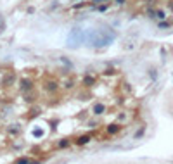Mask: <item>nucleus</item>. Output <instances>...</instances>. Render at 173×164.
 <instances>
[{"mask_svg": "<svg viewBox=\"0 0 173 164\" xmlns=\"http://www.w3.org/2000/svg\"><path fill=\"white\" fill-rule=\"evenodd\" d=\"M16 164H29V163H28V159H24V157H23V159H19Z\"/></svg>", "mask_w": 173, "mask_h": 164, "instance_id": "obj_5", "label": "nucleus"}, {"mask_svg": "<svg viewBox=\"0 0 173 164\" xmlns=\"http://www.w3.org/2000/svg\"><path fill=\"white\" fill-rule=\"evenodd\" d=\"M101 2H109V0H94V3H101Z\"/></svg>", "mask_w": 173, "mask_h": 164, "instance_id": "obj_7", "label": "nucleus"}, {"mask_svg": "<svg viewBox=\"0 0 173 164\" xmlns=\"http://www.w3.org/2000/svg\"><path fill=\"white\" fill-rule=\"evenodd\" d=\"M23 88L28 90V88H29V81H23Z\"/></svg>", "mask_w": 173, "mask_h": 164, "instance_id": "obj_6", "label": "nucleus"}, {"mask_svg": "<svg viewBox=\"0 0 173 164\" xmlns=\"http://www.w3.org/2000/svg\"><path fill=\"white\" fill-rule=\"evenodd\" d=\"M31 164H40V163H31Z\"/></svg>", "mask_w": 173, "mask_h": 164, "instance_id": "obj_9", "label": "nucleus"}, {"mask_svg": "<svg viewBox=\"0 0 173 164\" xmlns=\"http://www.w3.org/2000/svg\"><path fill=\"white\" fill-rule=\"evenodd\" d=\"M88 140H90V137H81V138H78L76 142H78V145H85Z\"/></svg>", "mask_w": 173, "mask_h": 164, "instance_id": "obj_3", "label": "nucleus"}, {"mask_svg": "<svg viewBox=\"0 0 173 164\" xmlns=\"http://www.w3.org/2000/svg\"><path fill=\"white\" fill-rule=\"evenodd\" d=\"M104 109H106V107H104L102 104H97V105L94 107V112H95V114H102V112H104Z\"/></svg>", "mask_w": 173, "mask_h": 164, "instance_id": "obj_1", "label": "nucleus"}, {"mask_svg": "<svg viewBox=\"0 0 173 164\" xmlns=\"http://www.w3.org/2000/svg\"><path fill=\"white\" fill-rule=\"evenodd\" d=\"M116 2H118V3H125V0H116Z\"/></svg>", "mask_w": 173, "mask_h": 164, "instance_id": "obj_8", "label": "nucleus"}, {"mask_svg": "<svg viewBox=\"0 0 173 164\" xmlns=\"http://www.w3.org/2000/svg\"><path fill=\"white\" fill-rule=\"evenodd\" d=\"M107 131H109V133H116V131H118V126H116V125H113V126H109V128H107Z\"/></svg>", "mask_w": 173, "mask_h": 164, "instance_id": "obj_4", "label": "nucleus"}, {"mask_svg": "<svg viewBox=\"0 0 173 164\" xmlns=\"http://www.w3.org/2000/svg\"><path fill=\"white\" fill-rule=\"evenodd\" d=\"M83 83H85L87 86H92V85H94V78H92V76H87V78L83 80Z\"/></svg>", "mask_w": 173, "mask_h": 164, "instance_id": "obj_2", "label": "nucleus"}]
</instances>
